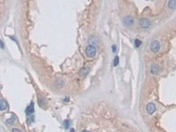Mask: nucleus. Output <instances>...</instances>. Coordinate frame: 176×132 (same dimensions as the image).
<instances>
[{"mask_svg": "<svg viewBox=\"0 0 176 132\" xmlns=\"http://www.w3.org/2000/svg\"><path fill=\"white\" fill-rule=\"evenodd\" d=\"M96 53H97L96 47L93 46V45L89 44V45L86 48V56H88V57H90V58L94 57V56H96Z\"/></svg>", "mask_w": 176, "mask_h": 132, "instance_id": "1", "label": "nucleus"}, {"mask_svg": "<svg viewBox=\"0 0 176 132\" xmlns=\"http://www.w3.org/2000/svg\"><path fill=\"white\" fill-rule=\"evenodd\" d=\"M123 23L125 26H131L135 23V19L132 16H126L123 18Z\"/></svg>", "mask_w": 176, "mask_h": 132, "instance_id": "2", "label": "nucleus"}, {"mask_svg": "<svg viewBox=\"0 0 176 132\" xmlns=\"http://www.w3.org/2000/svg\"><path fill=\"white\" fill-rule=\"evenodd\" d=\"M151 50L152 51L153 53H157L159 50H160V43L159 41H153L151 43Z\"/></svg>", "mask_w": 176, "mask_h": 132, "instance_id": "3", "label": "nucleus"}, {"mask_svg": "<svg viewBox=\"0 0 176 132\" xmlns=\"http://www.w3.org/2000/svg\"><path fill=\"white\" fill-rule=\"evenodd\" d=\"M146 111L148 114L152 115L153 113L156 111V105L152 102H150L146 105Z\"/></svg>", "mask_w": 176, "mask_h": 132, "instance_id": "4", "label": "nucleus"}, {"mask_svg": "<svg viewBox=\"0 0 176 132\" xmlns=\"http://www.w3.org/2000/svg\"><path fill=\"white\" fill-rule=\"evenodd\" d=\"M140 26H142L143 28H144V29H146V28L150 27L151 22H150V20L148 19H142L140 20Z\"/></svg>", "mask_w": 176, "mask_h": 132, "instance_id": "5", "label": "nucleus"}, {"mask_svg": "<svg viewBox=\"0 0 176 132\" xmlns=\"http://www.w3.org/2000/svg\"><path fill=\"white\" fill-rule=\"evenodd\" d=\"M26 113H27V115H28V116H31V115H33V113H34V106H33V102H31V104L27 107V109H26Z\"/></svg>", "mask_w": 176, "mask_h": 132, "instance_id": "6", "label": "nucleus"}, {"mask_svg": "<svg viewBox=\"0 0 176 132\" xmlns=\"http://www.w3.org/2000/svg\"><path fill=\"white\" fill-rule=\"evenodd\" d=\"M8 107V104L4 99H0V111H4Z\"/></svg>", "mask_w": 176, "mask_h": 132, "instance_id": "7", "label": "nucleus"}, {"mask_svg": "<svg viewBox=\"0 0 176 132\" xmlns=\"http://www.w3.org/2000/svg\"><path fill=\"white\" fill-rule=\"evenodd\" d=\"M159 71H160V66L158 64H152L151 67V72L152 74H157Z\"/></svg>", "mask_w": 176, "mask_h": 132, "instance_id": "8", "label": "nucleus"}, {"mask_svg": "<svg viewBox=\"0 0 176 132\" xmlns=\"http://www.w3.org/2000/svg\"><path fill=\"white\" fill-rule=\"evenodd\" d=\"M88 42H89V44H91V45L95 46L97 43H98V39H97L95 36H91V37H89V39H88Z\"/></svg>", "mask_w": 176, "mask_h": 132, "instance_id": "9", "label": "nucleus"}, {"mask_svg": "<svg viewBox=\"0 0 176 132\" xmlns=\"http://www.w3.org/2000/svg\"><path fill=\"white\" fill-rule=\"evenodd\" d=\"M176 6V1L175 0H169L168 2V7L172 10H174Z\"/></svg>", "mask_w": 176, "mask_h": 132, "instance_id": "10", "label": "nucleus"}, {"mask_svg": "<svg viewBox=\"0 0 176 132\" xmlns=\"http://www.w3.org/2000/svg\"><path fill=\"white\" fill-rule=\"evenodd\" d=\"M56 86H57V87H62V86H64V81H63V79H57V81H56Z\"/></svg>", "mask_w": 176, "mask_h": 132, "instance_id": "11", "label": "nucleus"}, {"mask_svg": "<svg viewBox=\"0 0 176 132\" xmlns=\"http://www.w3.org/2000/svg\"><path fill=\"white\" fill-rule=\"evenodd\" d=\"M88 72H89V68H83V69H81V70H80L81 75H83V76L88 74Z\"/></svg>", "mask_w": 176, "mask_h": 132, "instance_id": "12", "label": "nucleus"}, {"mask_svg": "<svg viewBox=\"0 0 176 132\" xmlns=\"http://www.w3.org/2000/svg\"><path fill=\"white\" fill-rule=\"evenodd\" d=\"M63 126H64L65 129H69V128L70 127V120H65V121L63 122Z\"/></svg>", "mask_w": 176, "mask_h": 132, "instance_id": "13", "label": "nucleus"}, {"mask_svg": "<svg viewBox=\"0 0 176 132\" xmlns=\"http://www.w3.org/2000/svg\"><path fill=\"white\" fill-rule=\"evenodd\" d=\"M134 43H135V46H136V48H139V47L141 46V44H142V41H141L139 39H136Z\"/></svg>", "mask_w": 176, "mask_h": 132, "instance_id": "14", "label": "nucleus"}, {"mask_svg": "<svg viewBox=\"0 0 176 132\" xmlns=\"http://www.w3.org/2000/svg\"><path fill=\"white\" fill-rule=\"evenodd\" d=\"M15 121H16V118L14 117V116H12L11 119H9V120H7L6 122L8 123V124H12V123H14L15 122Z\"/></svg>", "mask_w": 176, "mask_h": 132, "instance_id": "15", "label": "nucleus"}, {"mask_svg": "<svg viewBox=\"0 0 176 132\" xmlns=\"http://www.w3.org/2000/svg\"><path fill=\"white\" fill-rule=\"evenodd\" d=\"M118 63H119V56H115V59H114V65L115 66H117L118 65Z\"/></svg>", "mask_w": 176, "mask_h": 132, "instance_id": "16", "label": "nucleus"}, {"mask_svg": "<svg viewBox=\"0 0 176 132\" xmlns=\"http://www.w3.org/2000/svg\"><path fill=\"white\" fill-rule=\"evenodd\" d=\"M116 49H117L116 45H115V44H114L113 46H112V52H114V53L116 52Z\"/></svg>", "mask_w": 176, "mask_h": 132, "instance_id": "17", "label": "nucleus"}, {"mask_svg": "<svg viewBox=\"0 0 176 132\" xmlns=\"http://www.w3.org/2000/svg\"><path fill=\"white\" fill-rule=\"evenodd\" d=\"M0 47H1V49H4V42L0 40Z\"/></svg>", "mask_w": 176, "mask_h": 132, "instance_id": "18", "label": "nucleus"}, {"mask_svg": "<svg viewBox=\"0 0 176 132\" xmlns=\"http://www.w3.org/2000/svg\"><path fill=\"white\" fill-rule=\"evenodd\" d=\"M12 132H20L21 130H20V129H12Z\"/></svg>", "mask_w": 176, "mask_h": 132, "instance_id": "19", "label": "nucleus"}]
</instances>
